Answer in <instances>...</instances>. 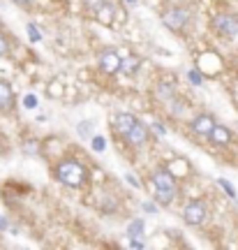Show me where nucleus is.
Masks as SVG:
<instances>
[{
    "instance_id": "1",
    "label": "nucleus",
    "mask_w": 238,
    "mask_h": 250,
    "mask_svg": "<svg viewBox=\"0 0 238 250\" xmlns=\"http://www.w3.org/2000/svg\"><path fill=\"white\" fill-rule=\"evenodd\" d=\"M51 176L56 183L70 188V190H83L90 183L88 165L79 158H74V155H67V158H60V160L53 162Z\"/></svg>"
},
{
    "instance_id": "2",
    "label": "nucleus",
    "mask_w": 238,
    "mask_h": 250,
    "mask_svg": "<svg viewBox=\"0 0 238 250\" xmlns=\"http://www.w3.org/2000/svg\"><path fill=\"white\" fill-rule=\"evenodd\" d=\"M162 23L176 35H187V30L194 23V12L187 5H171V7L164 9Z\"/></svg>"
},
{
    "instance_id": "3",
    "label": "nucleus",
    "mask_w": 238,
    "mask_h": 250,
    "mask_svg": "<svg viewBox=\"0 0 238 250\" xmlns=\"http://www.w3.org/2000/svg\"><path fill=\"white\" fill-rule=\"evenodd\" d=\"M211 30L218 37L231 40L238 35V12H218L211 17Z\"/></svg>"
},
{
    "instance_id": "4",
    "label": "nucleus",
    "mask_w": 238,
    "mask_h": 250,
    "mask_svg": "<svg viewBox=\"0 0 238 250\" xmlns=\"http://www.w3.org/2000/svg\"><path fill=\"white\" fill-rule=\"evenodd\" d=\"M211 218V208L206 204V199H190L183 204V220L190 227H201L208 223Z\"/></svg>"
},
{
    "instance_id": "5",
    "label": "nucleus",
    "mask_w": 238,
    "mask_h": 250,
    "mask_svg": "<svg viewBox=\"0 0 238 250\" xmlns=\"http://www.w3.org/2000/svg\"><path fill=\"white\" fill-rule=\"evenodd\" d=\"M150 139H153V127L146 125L143 121H137V123L132 125V130L123 137L125 146H130V148H134V151L146 148V146L150 144Z\"/></svg>"
},
{
    "instance_id": "6",
    "label": "nucleus",
    "mask_w": 238,
    "mask_h": 250,
    "mask_svg": "<svg viewBox=\"0 0 238 250\" xmlns=\"http://www.w3.org/2000/svg\"><path fill=\"white\" fill-rule=\"evenodd\" d=\"M120 65H123V58L118 54V49H114V46H104L97 54V67H99L102 74H118Z\"/></svg>"
},
{
    "instance_id": "7",
    "label": "nucleus",
    "mask_w": 238,
    "mask_h": 250,
    "mask_svg": "<svg viewBox=\"0 0 238 250\" xmlns=\"http://www.w3.org/2000/svg\"><path fill=\"white\" fill-rule=\"evenodd\" d=\"M190 132L194 134V137H206L208 139V134L213 132V127L218 125V121H215V116L213 114H206V111H201V114H197V116L190 118Z\"/></svg>"
},
{
    "instance_id": "8",
    "label": "nucleus",
    "mask_w": 238,
    "mask_h": 250,
    "mask_svg": "<svg viewBox=\"0 0 238 250\" xmlns=\"http://www.w3.org/2000/svg\"><path fill=\"white\" fill-rule=\"evenodd\" d=\"M17 111V90L7 79L0 77V114H14Z\"/></svg>"
},
{
    "instance_id": "9",
    "label": "nucleus",
    "mask_w": 238,
    "mask_h": 250,
    "mask_svg": "<svg viewBox=\"0 0 238 250\" xmlns=\"http://www.w3.org/2000/svg\"><path fill=\"white\" fill-rule=\"evenodd\" d=\"M137 121H139V118L134 116V114H130V111H118V114L111 118V132H114V137L123 142V137L132 130V125L137 123Z\"/></svg>"
},
{
    "instance_id": "10",
    "label": "nucleus",
    "mask_w": 238,
    "mask_h": 250,
    "mask_svg": "<svg viewBox=\"0 0 238 250\" xmlns=\"http://www.w3.org/2000/svg\"><path fill=\"white\" fill-rule=\"evenodd\" d=\"M150 181H153L155 190H171V188H178L176 176H174L171 169H167V167H155V169L150 171Z\"/></svg>"
},
{
    "instance_id": "11",
    "label": "nucleus",
    "mask_w": 238,
    "mask_h": 250,
    "mask_svg": "<svg viewBox=\"0 0 238 250\" xmlns=\"http://www.w3.org/2000/svg\"><path fill=\"white\" fill-rule=\"evenodd\" d=\"M231 139H234L231 130L227 127V125H222V123L215 125V127H213V132L208 134V142H211L213 146H218V148H224V146H229Z\"/></svg>"
},
{
    "instance_id": "12",
    "label": "nucleus",
    "mask_w": 238,
    "mask_h": 250,
    "mask_svg": "<svg viewBox=\"0 0 238 250\" xmlns=\"http://www.w3.org/2000/svg\"><path fill=\"white\" fill-rule=\"evenodd\" d=\"M93 17L102 23V26H114V21H116V9H114V5L111 2H102L99 7H97V12L93 14Z\"/></svg>"
},
{
    "instance_id": "13",
    "label": "nucleus",
    "mask_w": 238,
    "mask_h": 250,
    "mask_svg": "<svg viewBox=\"0 0 238 250\" xmlns=\"http://www.w3.org/2000/svg\"><path fill=\"white\" fill-rule=\"evenodd\" d=\"M155 95H158V100H162V102H164L167 107L178 98L176 86H174V83H158V88H155Z\"/></svg>"
},
{
    "instance_id": "14",
    "label": "nucleus",
    "mask_w": 238,
    "mask_h": 250,
    "mask_svg": "<svg viewBox=\"0 0 238 250\" xmlns=\"http://www.w3.org/2000/svg\"><path fill=\"white\" fill-rule=\"evenodd\" d=\"M180 197V188H171V190H155V199L162 206H171Z\"/></svg>"
},
{
    "instance_id": "15",
    "label": "nucleus",
    "mask_w": 238,
    "mask_h": 250,
    "mask_svg": "<svg viewBox=\"0 0 238 250\" xmlns=\"http://www.w3.org/2000/svg\"><path fill=\"white\" fill-rule=\"evenodd\" d=\"M14 44H17V42H14V37L2 28V30H0V58H9L12 51H14Z\"/></svg>"
},
{
    "instance_id": "16",
    "label": "nucleus",
    "mask_w": 238,
    "mask_h": 250,
    "mask_svg": "<svg viewBox=\"0 0 238 250\" xmlns=\"http://www.w3.org/2000/svg\"><path fill=\"white\" fill-rule=\"evenodd\" d=\"M139 65H141V58H139V56H134V54H130V56H125V58H123L120 72H123V74H127V77H134V74L139 72Z\"/></svg>"
},
{
    "instance_id": "17",
    "label": "nucleus",
    "mask_w": 238,
    "mask_h": 250,
    "mask_svg": "<svg viewBox=\"0 0 238 250\" xmlns=\"http://www.w3.org/2000/svg\"><path fill=\"white\" fill-rule=\"evenodd\" d=\"M23 153H28V155H40V153H42V144L37 142V139H26V142H23Z\"/></svg>"
},
{
    "instance_id": "18",
    "label": "nucleus",
    "mask_w": 238,
    "mask_h": 250,
    "mask_svg": "<svg viewBox=\"0 0 238 250\" xmlns=\"http://www.w3.org/2000/svg\"><path fill=\"white\" fill-rule=\"evenodd\" d=\"M127 234H130L132 239H143V220H134V223H130Z\"/></svg>"
},
{
    "instance_id": "19",
    "label": "nucleus",
    "mask_w": 238,
    "mask_h": 250,
    "mask_svg": "<svg viewBox=\"0 0 238 250\" xmlns=\"http://www.w3.org/2000/svg\"><path fill=\"white\" fill-rule=\"evenodd\" d=\"M218 183H220V188L222 190H224V192H227V195L231 197V199H236V190H234V188H231V183L227 179H218Z\"/></svg>"
},
{
    "instance_id": "20",
    "label": "nucleus",
    "mask_w": 238,
    "mask_h": 250,
    "mask_svg": "<svg viewBox=\"0 0 238 250\" xmlns=\"http://www.w3.org/2000/svg\"><path fill=\"white\" fill-rule=\"evenodd\" d=\"M7 153H9V139L0 132V158H2V155H7Z\"/></svg>"
},
{
    "instance_id": "21",
    "label": "nucleus",
    "mask_w": 238,
    "mask_h": 250,
    "mask_svg": "<svg viewBox=\"0 0 238 250\" xmlns=\"http://www.w3.org/2000/svg\"><path fill=\"white\" fill-rule=\"evenodd\" d=\"M14 5H19V7H23V9H30L33 5H35V0H12Z\"/></svg>"
},
{
    "instance_id": "22",
    "label": "nucleus",
    "mask_w": 238,
    "mask_h": 250,
    "mask_svg": "<svg viewBox=\"0 0 238 250\" xmlns=\"http://www.w3.org/2000/svg\"><path fill=\"white\" fill-rule=\"evenodd\" d=\"M93 148L95 151H104V139L102 137H93Z\"/></svg>"
},
{
    "instance_id": "23",
    "label": "nucleus",
    "mask_w": 238,
    "mask_h": 250,
    "mask_svg": "<svg viewBox=\"0 0 238 250\" xmlns=\"http://www.w3.org/2000/svg\"><path fill=\"white\" fill-rule=\"evenodd\" d=\"M79 134H81V137H88V134H90V123H88V121H83V123L79 125Z\"/></svg>"
},
{
    "instance_id": "24",
    "label": "nucleus",
    "mask_w": 238,
    "mask_h": 250,
    "mask_svg": "<svg viewBox=\"0 0 238 250\" xmlns=\"http://www.w3.org/2000/svg\"><path fill=\"white\" fill-rule=\"evenodd\" d=\"M28 30H30V40H33V42H37V40H40V33H37V28L30 23V26H28Z\"/></svg>"
},
{
    "instance_id": "25",
    "label": "nucleus",
    "mask_w": 238,
    "mask_h": 250,
    "mask_svg": "<svg viewBox=\"0 0 238 250\" xmlns=\"http://www.w3.org/2000/svg\"><path fill=\"white\" fill-rule=\"evenodd\" d=\"M125 179L130 181V186H134V188H141V183H139V181H137V176H132V174H127Z\"/></svg>"
},
{
    "instance_id": "26",
    "label": "nucleus",
    "mask_w": 238,
    "mask_h": 250,
    "mask_svg": "<svg viewBox=\"0 0 238 250\" xmlns=\"http://www.w3.org/2000/svg\"><path fill=\"white\" fill-rule=\"evenodd\" d=\"M190 81H192V83H197V86H199V83H201V77H199L197 72H190Z\"/></svg>"
},
{
    "instance_id": "27",
    "label": "nucleus",
    "mask_w": 238,
    "mask_h": 250,
    "mask_svg": "<svg viewBox=\"0 0 238 250\" xmlns=\"http://www.w3.org/2000/svg\"><path fill=\"white\" fill-rule=\"evenodd\" d=\"M153 130L158 134H164V127H162V123H153Z\"/></svg>"
},
{
    "instance_id": "28",
    "label": "nucleus",
    "mask_w": 238,
    "mask_h": 250,
    "mask_svg": "<svg viewBox=\"0 0 238 250\" xmlns=\"http://www.w3.org/2000/svg\"><path fill=\"white\" fill-rule=\"evenodd\" d=\"M5 227H7V220H2V218H0V229H5Z\"/></svg>"
},
{
    "instance_id": "29",
    "label": "nucleus",
    "mask_w": 238,
    "mask_h": 250,
    "mask_svg": "<svg viewBox=\"0 0 238 250\" xmlns=\"http://www.w3.org/2000/svg\"><path fill=\"white\" fill-rule=\"evenodd\" d=\"M127 2H137V0H127Z\"/></svg>"
},
{
    "instance_id": "30",
    "label": "nucleus",
    "mask_w": 238,
    "mask_h": 250,
    "mask_svg": "<svg viewBox=\"0 0 238 250\" xmlns=\"http://www.w3.org/2000/svg\"><path fill=\"white\" fill-rule=\"evenodd\" d=\"M0 30H2V23H0Z\"/></svg>"
}]
</instances>
